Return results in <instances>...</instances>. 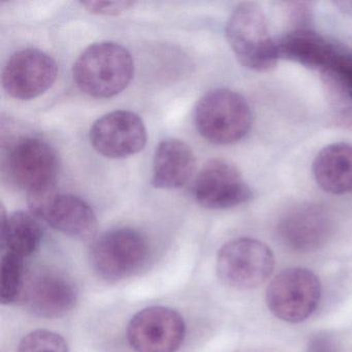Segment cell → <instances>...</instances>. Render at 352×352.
Returning <instances> with one entry per match:
<instances>
[{
    "instance_id": "23",
    "label": "cell",
    "mask_w": 352,
    "mask_h": 352,
    "mask_svg": "<svg viewBox=\"0 0 352 352\" xmlns=\"http://www.w3.org/2000/svg\"><path fill=\"white\" fill-rule=\"evenodd\" d=\"M333 343L327 336H317L309 343L308 352H333Z\"/></svg>"
},
{
    "instance_id": "3",
    "label": "cell",
    "mask_w": 352,
    "mask_h": 352,
    "mask_svg": "<svg viewBox=\"0 0 352 352\" xmlns=\"http://www.w3.org/2000/svg\"><path fill=\"white\" fill-rule=\"evenodd\" d=\"M195 123L199 135L210 143L230 145L249 133L252 114L240 94L221 88L208 92L199 100Z\"/></svg>"
},
{
    "instance_id": "2",
    "label": "cell",
    "mask_w": 352,
    "mask_h": 352,
    "mask_svg": "<svg viewBox=\"0 0 352 352\" xmlns=\"http://www.w3.org/2000/svg\"><path fill=\"white\" fill-rule=\"evenodd\" d=\"M226 38L243 67L265 73L279 60L277 43L270 34L267 17L255 3H243L234 8L226 23Z\"/></svg>"
},
{
    "instance_id": "17",
    "label": "cell",
    "mask_w": 352,
    "mask_h": 352,
    "mask_svg": "<svg viewBox=\"0 0 352 352\" xmlns=\"http://www.w3.org/2000/svg\"><path fill=\"white\" fill-rule=\"evenodd\" d=\"M313 176L325 192H352V145L335 143L323 148L313 162Z\"/></svg>"
},
{
    "instance_id": "24",
    "label": "cell",
    "mask_w": 352,
    "mask_h": 352,
    "mask_svg": "<svg viewBox=\"0 0 352 352\" xmlns=\"http://www.w3.org/2000/svg\"><path fill=\"white\" fill-rule=\"evenodd\" d=\"M336 5L339 6L340 8H341L342 10H343L344 12L348 11L351 12L352 11V3L351 1H349V3H337Z\"/></svg>"
},
{
    "instance_id": "13",
    "label": "cell",
    "mask_w": 352,
    "mask_h": 352,
    "mask_svg": "<svg viewBox=\"0 0 352 352\" xmlns=\"http://www.w3.org/2000/svg\"><path fill=\"white\" fill-rule=\"evenodd\" d=\"M333 230V219L324 208L315 204H300L282 216L277 224V236L286 248L309 253L324 246Z\"/></svg>"
},
{
    "instance_id": "11",
    "label": "cell",
    "mask_w": 352,
    "mask_h": 352,
    "mask_svg": "<svg viewBox=\"0 0 352 352\" xmlns=\"http://www.w3.org/2000/svg\"><path fill=\"white\" fill-rule=\"evenodd\" d=\"M195 201L206 209L224 210L252 199L239 168L224 160H212L199 170L193 187Z\"/></svg>"
},
{
    "instance_id": "19",
    "label": "cell",
    "mask_w": 352,
    "mask_h": 352,
    "mask_svg": "<svg viewBox=\"0 0 352 352\" xmlns=\"http://www.w3.org/2000/svg\"><path fill=\"white\" fill-rule=\"evenodd\" d=\"M24 258L3 252L0 261V300L3 305L16 302L25 288Z\"/></svg>"
},
{
    "instance_id": "20",
    "label": "cell",
    "mask_w": 352,
    "mask_h": 352,
    "mask_svg": "<svg viewBox=\"0 0 352 352\" xmlns=\"http://www.w3.org/2000/svg\"><path fill=\"white\" fill-rule=\"evenodd\" d=\"M321 73L340 94L352 100V51L339 45Z\"/></svg>"
},
{
    "instance_id": "15",
    "label": "cell",
    "mask_w": 352,
    "mask_h": 352,
    "mask_svg": "<svg viewBox=\"0 0 352 352\" xmlns=\"http://www.w3.org/2000/svg\"><path fill=\"white\" fill-rule=\"evenodd\" d=\"M195 168V153L185 142L166 140L154 154L152 185L158 189L180 188L189 182Z\"/></svg>"
},
{
    "instance_id": "10",
    "label": "cell",
    "mask_w": 352,
    "mask_h": 352,
    "mask_svg": "<svg viewBox=\"0 0 352 352\" xmlns=\"http://www.w3.org/2000/svg\"><path fill=\"white\" fill-rule=\"evenodd\" d=\"M57 74L58 67L50 55L38 49H23L14 53L6 65L3 85L16 100H34L52 87Z\"/></svg>"
},
{
    "instance_id": "12",
    "label": "cell",
    "mask_w": 352,
    "mask_h": 352,
    "mask_svg": "<svg viewBox=\"0 0 352 352\" xmlns=\"http://www.w3.org/2000/svg\"><path fill=\"white\" fill-rule=\"evenodd\" d=\"M89 138L92 147L100 155L120 160L144 149L147 131L139 115L129 111H114L94 123Z\"/></svg>"
},
{
    "instance_id": "1",
    "label": "cell",
    "mask_w": 352,
    "mask_h": 352,
    "mask_svg": "<svg viewBox=\"0 0 352 352\" xmlns=\"http://www.w3.org/2000/svg\"><path fill=\"white\" fill-rule=\"evenodd\" d=\"M135 63L131 53L112 42L88 47L74 65L76 85L87 96L110 98L121 94L131 83Z\"/></svg>"
},
{
    "instance_id": "8",
    "label": "cell",
    "mask_w": 352,
    "mask_h": 352,
    "mask_svg": "<svg viewBox=\"0 0 352 352\" xmlns=\"http://www.w3.org/2000/svg\"><path fill=\"white\" fill-rule=\"evenodd\" d=\"M7 168L12 182L28 191V195L56 187L58 158L43 140H19L10 150Z\"/></svg>"
},
{
    "instance_id": "14",
    "label": "cell",
    "mask_w": 352,
    "mask_h": 352,
    "mask_svg": "<svg viewBox=\"0 0 352 352\" xmlns=\"http://www.w3.org/2000/svg\"><path fill=\"white\" fill-rule=\"evenodd\" d=\"M23 296L28 310L36 316L59 318L73 311L79 292L71 278L58 272L42 271L30 278Z\"/></svg>"
},
{
    "instance_id": "6",
    "label": "cell",
    "mask_w": 352,
    "mask_h": 352,
    "mask_svg": "<svg viewBox=\"0 0 352 352\" xmlns=\"http://www.w3.org/2000/svg\"><path fill=\"white\" fill-rule=\"evenodd\" d=\"M145 238L131 228H116L100 234L92 245L94 271L109 282L121 281L141 269L148 257Z\"/></svg>"
},
{
    "instance_id": "4",
    "label": "cell",
    "mask_w": 352,
    "mask_h": 352,
    "mask_svg": "<svg viewBox=\"0 0 352 352\" xmlns=\"http://www.w3.org/2000/svg\"><path fill=\"white\" fill-rule=\"evenodd\" d=\"M275 267L269 246L251 238L224 244L217 255V274L222 283L236 289H252L265 283Z\"/></svg>"
},
{
    "instance_id": "21",
    "label": "cell",
    "mask_w": 352,
    "mask_h": 352,
    "mask_svg": "<svg viewBox=\"0 0 352 352\" xmlns=\"http://www.w3.org/2000/svg\"><path fill=\"white\" fill-rule=\"evenodd\" d=\"M17 352H69L65 338L48 329L30 331L20 341Z\"/></svg>"
},
{
    "instance_id": "16",
    "label": "cell",
    "mask_w": 352,
    "mask_h": 352,
    "mask_svg": "<svg viewBox=\"0 0 352 352\" xmlns=\"http://www.w3.org/2000/svg\"><path fill=\"white\" fill-rule=\"evenodd\" d=\"M336 43L310 28H294L277 42L280 58L322 72L337 50Z\"/></svg>"
},
{
    "instance_id": "22",
    "label": "cell",
    "mask_w": 352,
    "mask_h": 352,
    "mask_svg": "<svg viewBox=\"0 0 352 352\" xmlns=\"http://www.w3.org/2000/svg\"><path fill=\"white\" fill-rule=\"evenodd\" d=\"M81 5L88 12L96 15H119L135 6L133 1H84Z\"/></svg>"
},
{
    "instance_id": "7",
    "label": "cell",
    "mask_w": 352,
    "mask_h": 352,
    "mask_svg": "<svg viewBox=\"0 0 352 352\" xmlns=\"http://www.w3.org/2000/svg\"><path fill=\"white\" fill-rule=\"evenodd\" d=\"M32 215L54 230L80 240L96 234L98 219L92 208L74 195L58 193L56 187L28 195Z\"/></svg>"
},
{
    "instance_id": "5",
    "label": "cell",
    "mask_w": 352,
    "mask_h": 352,
    "mask_svg": "<svg viewBox=\"0 0 352 352\" xmlns=\"http://www.w3.org/2000/svg\"><path fill=\"white\" fill-rule=\"evenodd\" d=\"M320 298V281L312 271L289 267L272 280L265 302L272 314L280 320L298 323L315 312Z\"/></svg>"
},
{
    "instance_id": "9",
    "label": "cell",
    "mask_w": 352,
    "mask_h": 352,
    "mask_svg": "<svg viewBox=\"0 0 352 352\" xmlns=\"http://www.w3.org/2000/svg\"><path fill=\"white\" fill-rule=\"evenodd\" d=\"M186 324L174 309L152 306L133 315L127 340L135 352H177L184 341Z\"/></svg>"
},
{
    "instance_id": "18",
    "label": "cell",
    "mask_w": 352,
    "mask_h": 352,
    "mask_svg": "<svg viewBox=\"0 0 352 352\" xmlns=\"http://www.w3.org/2000/svg\"><path fill=\"white\" fill-rule=\"evenodd\" d=\"M43 239V230L36 216L25 212L7 215L1 208L0 244L3 252L26 258L34 254Z\"/></svg>"
}]
</instances>
